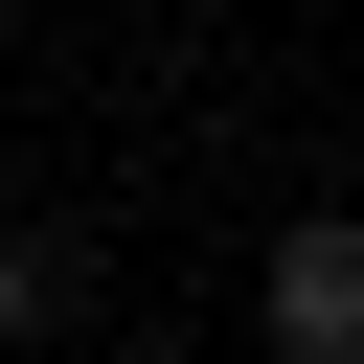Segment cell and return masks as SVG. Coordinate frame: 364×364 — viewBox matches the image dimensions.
<instances>
[{"label": "cell", "mask_w": 364, "mask_h": 364, "mask_svg": "<svg viewBox=\"0 0 364 364\" xmlns=\"http://www.w3.org/2000/svg\"><path fill=\"white\" fill-rule=\"evenodd\" d=\"M68 318V228H0V341H46Z\"/></svg>", "instance_id": "obj_2"}, {"label": "cell", "mask_w": 364, "mask_h": 364, "mask_svg": "<svg viewBox=\"0 0 364 364\" xmlns=\"http://www.w3.org/2000/svg\"><path fill=\"white\" fill-rule=\"evenodd\" d=\"M250 296H273V364H364V228H341V205H318V228H273V273H250Z\"/></svg>", "instance_id": "obj_1"}]
</instances>
